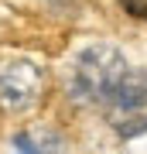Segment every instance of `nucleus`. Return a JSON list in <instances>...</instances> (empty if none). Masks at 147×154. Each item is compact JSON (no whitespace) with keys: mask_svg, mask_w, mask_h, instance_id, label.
<instances>
[{"mask_svg":"<svg viewBox=\"0 0 147 154\" xmlns=\"http://www.w3.org/2000/svg\"><path fill=\"white\" fill-rule=\"evenodd\" d=\"M127 72H130V65H127L120 48H113V45H89L72 62L69 93H72L75 103L109 106V99L120 93Z\"/></svg>","mask_w":147,"mask_h":154,"instance_id":"1","label":"nucleus"},{"mask_svg":"<svg viewBox=\"0 0 147 154\" xmlns=\"http://www.w3.org/2000/svg\"><path fill=\"white\" fill-rule=\"evenodd\" d=\"M109 127L120 137H140L147 130V72H127L120 93L109 99Z\"/></svg>","mask_w":147,"mask_h":154,"instance_id":"2","label":"nucleus"},{"mask_svg":"<svg viewBox=\"0 0 147 154\" xmlns=\"http://www.w3.org/2000/svg\"><path fill=\"white\" fill-rule=\"evenodd\" d=\"M41 86H44V75L34 62L14 58L0 65V106L4 110H14V113L31 110L41 96Z\"/></svg>","mask_w":147,"mask_h":154,"instance_id":"3","label":"nucleus"},{"mask_svg":"<svg viewBox=\"0 0 147 154\" xmlns=\"http://www.w3.org/2000/svg\"><path fill=\"white\" fill-rule=\"evenodd\" d=\"M14 154H65V140L55 130L31 127V130L14 134Z\"/></svg>","mask_w":147,"mask_h":154,"instance_id":"4","label":"nucleus"},{"mask_svg":"<svg viewBox=\"0 0 147 154\" xmlns=\"http://www.w3.org/2000/svg\"><path fill=\"white\" fill-rule=\"evenodd\" d=\"M123 11L130 17H140V21H147V0H123Z\"/></svg>","mask_w":147,"mask_h":154,"instance_id":"5","label":"nucleus"}]
</instances>
